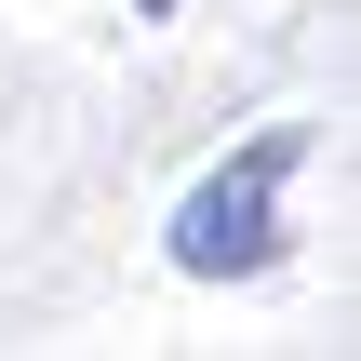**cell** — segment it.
<instances>
[{
	"mask_svg": "<svg viewBox=\"0 0 361 361\" xmlns=\"http://www.w3.org/2000/svg\"><path fill=\"white\" fill-rule=\"evenodd\" d=\"M134 13H174V0H134Z\"/></svg>",
	"mask_w": 361,
	"mask_h": 361,
	"instance_id": "7a4b0ae2",
	"label": "cell"
},
{
	"mask_svg": "<svg viewBox=\"0 0 361 361\" xmlns=\"http://www.w3.org/2000/svg\"><path fill=\"white\" fill-rule=\"evenodd\" d=\"M281 174H295V134H255L228 174H201L188 214H174V268L188 281H255L281 255Z\"/></svg>",
	"mask_w": 361,
	"mask_h": 361,
	"instance_id": "6da1fadb",
	"label": "cell"
}]
</instances>
